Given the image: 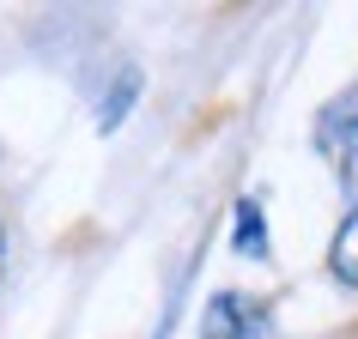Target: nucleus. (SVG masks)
I'll use <instances>...</instances> for the list:
<instances>
[{
	"label": "nucleus",
	"instance_id": "1",
	"mask_svg": "<svg viewBox=\"0 0 358 339\" xmlns=\"http://www.w3.org/2000/svg\"><path fill=\"white\" fill-rule=\"evenodd\" d=\"M207 339H267V309L243 291H219L207 303V321H201Z\"/></svg>",
	"mask_w": 358,
	"mask_h": 339
},
{
	"label": "nucleus",
	"instance_id": "2",
	"mask_svg": "<svg viewBox=\"0 0 358 339\" xmlns=\"http://www.w3.org/2000/svg\"><path fill=\"white\" fill-rule=\"evenodd\" d=\"M328 266H334L340 285H352V291H358V200H352V212H346V218H340V230H334Z\"/></svg>",
	"mask_w": 358,
	"mask_h": 339
},
{
	"label": "nucleus",
	"instance_id": "3",
	"mask_svg": "<svg viewBox=\"0 0 358 339\" xmlns=\"http://www.w3.org/2000/svg\"><path fill=\"white\" fill-rule=\"evenodd\" d=\"M237 255H267V225L262 212H255V200H237Z\"/></svg>",
	"mask_w": 358,
	"mask_h": 339
},
{
	"label": "nucleus",
	"instance_id": "4",
	"mask_svg": "<svg viewBox=\"0 0 358 339\" xmlns=\"http://www.w3.org/2000/svg\"><path fill=\"white\" fill-rule=\"evenodd\" d=\"M340 170H346V188L358 194V115L346 121V133H340Z\"/></svg>",
	"mask_w": 358,
	"mask_h": 339
},
{
	"label": "nucleus",
	"instance_id": "5",
	"mask_svg": "<svg viewBox=\"0 0 358 339\" xmlns=\"http://www.w3.org/2000/svg\"><path fill=\"white\" fill-rule=\"evenodd\" d=\"M0 266H6V225H0Z\"/></svg>",
	"mask_w": 358,
	"mask_h": 339
}]
</instances>
